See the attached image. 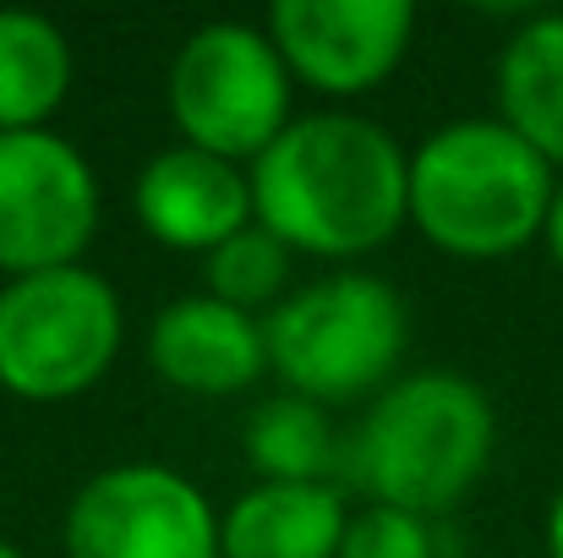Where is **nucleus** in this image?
<instances>
[{"mask_svg":"<svg viewBox=\"0 0 563 558\" xmlns=\"http://www.w3.org/2000/svg\"><path fill=\"white\" fill-rule=\"evenodd\" d=\"M252 214L290 252L362 258L410 219V154L362 116L290 121L246 171Z\"/></svg>","mask_w":563,"mask_h":558,"instance_id":"obj_1","label":"nucleus"},{"mask_svg":"<svg viewBox=\"0 0 563 558\" xmlns=\"http://www.w3.org/2000/svg\"><path fill=\"white\" fill-rule=\"evenodd\" d=\"M498 444L493 400L460 372H416L388 383L351 444V477L383 510L443 515L487 471Z\"/></svg>","mask_w":563,"mask_h":558,"instance_id":"obj_2","label":"nucleus"},{"mask_svg":"<svg viewBox=\"0 0 563 558\" xmlns=\"http://www.w3.org/2000/svg\"><path fill=\"white\" fill-rule=\"evenodd\" d=\"M553 165L504 121H449L410 154V219L454 258H509L542 236Z\"/></svg>","mask_w":563,"mask_h":558,"instance_id":"obj_3","label":"nucleus"},{"mask_svg":"<svg viewBox=\"0 0 563 558\" xmlns=\"http://www.w3.org/2000/svg\"><path fill=\"white\" fill-rule=\"evenodd\" d=\"M268 368L312 405H345L388 383L405 351V302L377 274H323L285 296L268 324Z\"/></svg>","mask_w":563,"mask_h":558,"instance_id":"obj_4","label":"nucleus"},{"mask_svg":"<svg viewBox=\"0 0 563 558\" xmlns=\"http://www.w3.org/2000/svg\"><path fill=\"white\" fill-rule=\"evenodd\" d=\"M121 351L115 291L71 263L5 280L0 291V389L16 400H71L93 389Z\"/></svg>","mask_w":563,"mask_h":558,"instance_id":"obj_5","label":"nucleus"},{"mask_svg":"<svg viewBox=\"0 0 563 558\" xmlns=\"http://www.w3.org/2000/svg\"><path fill=\"white\" fill-rule=\"evenodd\" d=\"M170 116L187 149L257 160L290 127V66L268 33L246 22L197 28L170 66Z\"/></svg>","mask_w":563,"mask_h":558,"instance_id":"obj_6","label":"nucleus"},{"mask_svg":"<svg viewBox=\"0 0 563 558\" xmlns=\"http://www.w3.org/2000/svg\"><path fill=\"white\" fill-rule=\"evenodd\" d=\"M99 230V182L55 132H0V274L71 269Z\"/></svg>","mask_w":563,"mask_h":558,"instance_id":"obj_7","label":"nucleus"},{"mask_svg":"<svg viewBox=\"0 0 563 558\" xmlns=\"http://www.w3.org/2000/svg\"><path fill=\"white\" fill-rule=\"evenodd\" d=\"M213 504L170 466H110L66 510V558H224Z\"/></svg>","mask_w":563,"mask_h":558,"instance_id":"obj_8","label":"nucleus"},{"mask_svg":"<svg viewBox=\"0 0 563 558\" xmlns=\"http://www.w3.org/2000/svg\"><path fill=\"white\" fill-rule=\"evenodd\" d=\"M410 28V0H279L268 11V39L285 66L334 99L377 88L399 66Z\"/></svg>","mask_w":563,"mask_h":558,"instance_id":"obj_9","label":"nucleus"},{"mask_svg":"<svg viewBox=\"0 0 563 558\" xmlns=\"http://www.w3.org/2000/svg\"><path fill=\"white\" fill-rule=\"evenodd\" d=\"M137 219L154 241L208 258L213 247H224L230 236L257 225L252 182L230 160L181 143V149L148 160V171L137 176Z\"/></svg>","mask_w":563,"mask_h":558,"instance_id":"obj_10","label":"nucleus"},{"mask_svg":"<svg viewBox=\"0 0 563 558\" xmlns=\"http://www.w3.org/2000/svg\"><path fill=\"white\" fill-rule=\"evenodd\" d=\"M148 362L165 383L187 394H235L263 378L268 335L252 313H235L213 296H181L154 318Z\"/></svg>","mask_w":563,"mask_h":558,"instance_id":"obj_11","label":"nucleus"},{"mask_svg":"<svg viewBox=\"0 0 563 558\" xmlns=\"http://www.w3.org/2000/svg\"><path fill=\"white\" fill-rule=\"evenodd\" d=\"M345 499L329 482H257L219 526L224 558H340Z\"/></svg>","mask_w":563,"mask_h":558,"instance_id":"obj_12","label":"nucleus"},{"mask_svg":"<svg viewBox=\"0 0 563 558\" xmlns=\"http://www.w3.org/2000/svg\"><path fill=\"white\" fill-rule=\"evenodd\" d=\"M498 121L563 165V11L531 17L498 55Z\"/></svg>","mask_w":563,"mask_h":558,"instance_id":"obj_13","label":"nucleus"},{"mask_svg":"<svg viewBox=\"0 0 563 558\" xmlns=\"http://www.w3.org/2000/svg\"><path fill=\"white\" fill-rule=\"evenodd\" d=\"M71 88L66 33L38 11H0V132H38Z\"/></svg>","mask_w":563,"mask_h":558,"instance_id":"obj_14","label":"nucleus"},{"mask_svg":"<svg viewBox=\"0 0 563 558\" xmlns=\"http://www.w3.org/2000/svg\"><path fill=\"white\" fill-rule=\"evenodd\" d=\"M246 460L263 482H323L340 466L329 411L301 394H274L246 416Z\"/></svg>","mask_w":563,"mask_h":558,"instance_id":"obj_15","label":"nucleus"},{"mask_svg":"<svg viewBox=\"0 0 563 558\" xmlns=\"http://www.w3.org/2000/svg\"><path fill=\"white\" fill-rule=\"evenodd\" d=\"M202 280H208L213 302L257 318V307H279V291L290 280V247L279 236H268L263 225H246L241 236H230L224 247L208 252Z\"/></svg>","mask_w":563,"mask_h":558,"instance_id":"obj_16","label":"nucleus"},{"mask_svg":"<svg viewBox=\"0 0 563 558\" xmlns=\"http://www.w3.org/2000/svg\"><path fill=\"white\" fill-rule=\"evenodd\" d=\"M340 558H432V532L421 515L373 504L345 526Z\"/></svg>","mask_w":563,"mask_h":558,"instance_id":"obj_17","label":"nucleus"},{"mask_svg":"<svg viewBox=\"0 0 563 558\" xmlns=\"http://www.w3.org/2000/svg\"><path fill=\"white\" fill-rule=\"evenodd\" d=\"M542 241H548V252H553V263L563 269V176L553 186V208H548V225H542Z\"/></svg>","mask_w":563,"mask_h":558,"instance_id":"obj_18","label":"nucleus"},{"mask_svg":"<svg viewBox=\"0 0 563 558\" xmlns=\"http://www.w3.org/2000/svg\"><path fill=\"white\" fill-rule=\"evenodd\" d=\"M548 558H563V488L553 493V510H548Z\"/></svg>","mask_w":563,"mask_h":558,"instance_id":"obj_19","label":"nucleus"},{"mask_svg":"<svg viewBox=\"0 0 563 558\" xmlns=\"http://www.w3.org/2000/svg\"><path fill=\"white\" fill-rule=\"evenodd\" d=\"M0 558H22V554H16V548H11V543H5V537H0Z\"/></svg>","mask_w":563,"mask_h":558,"instance_id":"obj_20","label":"nucleus"}]
</instances>
